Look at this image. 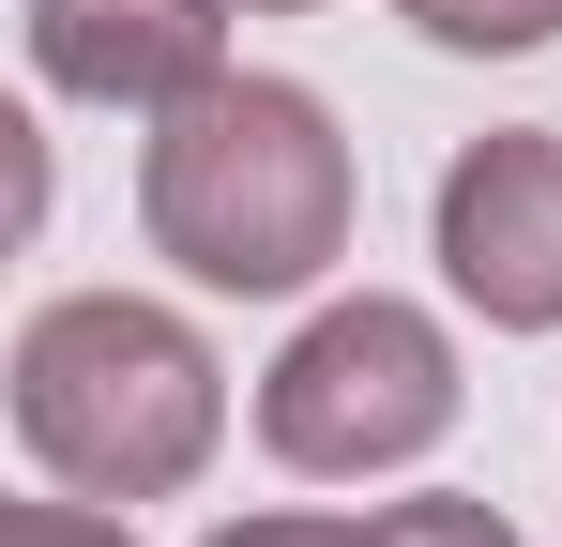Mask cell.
I'll use <instances>...</instances> for the list:
<instances>
[{"label": "cell", "instance_id": "4", "mask_svg": "<svg viewBox=\"0 0 562 547\" xmlns=\"http://www.w3.org/2000/svg\"><path fill=\"white\" fill-rule=\"evenodd\" d=\"M426 259L486 335H562V137L548 122H486L426 198Z\"/></svg>", "mask_w": 562, "mask_h": 547}, {"label": "cell", "instance_id": "2", "mask_svg": "<svg viewBox=\"0 0 562 547\" xmlns=\"http://www.w3.org/2000/svg\"><path fill=\"white\" fill-rule=\"evenodd\" d=\"M228 442V365L183 304L61 289L15 320V456L77 502H183Z\"/></svg>", "mask_w": 562, "mask_h": 547}, {"label": "cell", "instance_id": "8", "mask_svg": "<svg viewBox=\"0 0 562 547\" xmlns=\"http://www.w3.org/2000/svg\"><path fill=\"white\" fill-rule=\"evenodd\" d=\"M0 547H137V502L106 517V502H77V487H61V502H15V517H0Z\"/></svg>", "mask_w": 562, "mask_h": 547}, {"label": "cell", "instance_id": "6", "mask_svg": "<svg viewBox=\"0 0 562 547\" xmlns=\"http://www.w3.org/2000/svg\"><path fill=\"white\" fill-rule=\"evenodd\" d=\"M426 46H457V62H532L562 46V0H395Z\"/></svg>", "mask_w": 562, "mask_h": 547}, {"label": "cell", "instance_id": "9", "mask_svg": "<svg viewBox=\"0 0 562 547\" xmlns=\"http://www.w3.org/2000/svg\"><path fill=\"white\" fill-rule=\"evenodd\" d=\"M198 547H366V517H228V533Z\"/></svg>", "mask_w": 562, "mask_h": 547}, {"label": "cell", "instance_id": "5", "mask_svg": "<svg viewBox=\"0 0 562 547\" xmlns=\"http://www.w3.org/2000/svg\"><path fill=\"white\" fill-rule=\"evenodd\" d=\"M31 77L61 107L168 122L183 91L228 77V0H31Z\"/></svg>", "mask_w": 562, "mask_h": 547}, {"label": "cell", "instance_id": "7", "mask_svg": "<svg viewBox=\"0 0 562 547\" xmlns=\"http://www.w3.org/2000/svg\"><path fill=\"white\" fill-rule=\"evenodd\" d=\"M366 547H517V517H486V502H380Z\"/></svg>", "mask_w": 562, "mask_h": 547}, {"label": "cell", "instance_id": "10", "mask_svg": "<svg viewBox=\"0 0 562 547\" xmlns=\"http://www.w3.org/2000/svg\"><path fill=\"white\" fill-rule=\"evenodd\" d=\"M228 15H319V0H228Z\"/></svg>", "mask_w": 562, "mask_h": 547}, {"label": "cell", "instance_id": "3", "mask_svg": "<svg viewBox=\"0 0 562 547\" xmlns=\"http://www.w3.org/2000/svg\"><path fill=\"white\" fill-rule=\"evenodd\" d=\"M471 411L457 380V335L426 320V304H395V289H350V304H319L274 365H259V442L274 471L304 487H366V471H411V456H441Z\"/></svg>", "mask_w": 562, "mask_h": 547}, {"label": "cell", "instance_id": "1", "mask_svg": "<svg viewBox=\"0 0 562 547\" xmlns=\"http://www.w3.org/2000/svg\"><path fill=\"white\" fill-rule=\"evenodd\" d=\"M350 213H366V168L335 137V107L304 77H228L183 91L153 137H137V228L153 259L213 289V304H289L350 259Z\"/></svg>", "mask_w": 562, "mask_h": 547}]
</instances>
